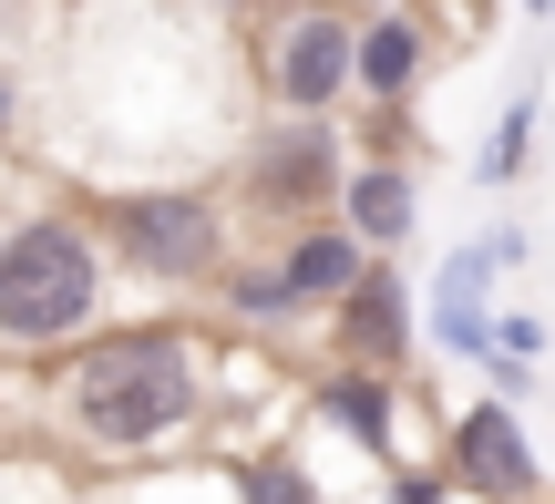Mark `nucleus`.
<instances>
[{
    "mask_svg": "<svg viewBox=\"0 0 555 504\" xmlns=\"http://www.w3.org/2000/svg\"><path fill=\"white\" fill-rule=\"evenodd\" d=\"M525 165H535V93H525V103H504V124H494V144H483V165H474V176H483V185H515Z\"/></svg>",
    "mask_w": 555,
    "mask_h": 504,
    "instance_id": "nucleus-14",
    "label": "nucleus"
},
{
    "mask_svg": "<svg viewBox=\"0 0 555 504\" xmlns=\"http://www.w3.org/2000/svg\"><path fill=\"white\" fill-rule=\"evenodd\" d=\"M237 11H247V0H237Z\"/></svg>",
    "mask_w": 555,
    "mask_h": 504,
    "instance_id": "nucleus-19",
    "label": "nucleus"
},
{
    "mask_svg": "<svg viewBox=\"0 0 555 504\" xmlns=\"http://www.w3.org/2000/svg\"><path fill=\"white\" fill-rule=\"evenodd\" d=\"M339 176H350V144L330 114H268L237 144V196L258 227H309L319 206H339Z\"/></svg>",
    "mask_w": 555,
    "mask_h": 504,
    "instance_id": "nucleus-5",
    "label": "nucleus"
},
{
    "mask_svg": "<svg viewBox=\"0 0 555 504\" xmlns=\"http://www.w3.org/2000/svg\"><path fill=\"white\" fill-rule=\"evenodd\" d=\"M545 11H555V0H525V21H545Z\"/></svg>",
    "mask_w": 555,
    "mask_h": 504,
    "instance_id": "nucleus-17",
    "label": "nucleus"
},
{
    "mask_svg": "<svg viewBox=\"0 0 555 504\" xmlns=\"http://www.w3.org/2000/svg\"><path fill=\"white\" fill-rule=\"evenodd\" d=\"M391 504H442V484L433 474H391Z\"/></svg>",
    "mask_w": 555,
    "mask_h": 504,
    "instance_id": "nucleus-16",
    "label": "nucleus"
},
{
    "mask_svg": "<svg viewBox=\"0 0 555 504\" xmlns=\"http://www.w3.org/2000/svg\"><path fill=\"white\" fill-rule=\"evenodd\" d=\"M93 227L114 247V268L144 288H217L227 268V206L206 185H124L93 206Z\"/></svg>",
    "mask_w": 555,
    "mask_h": 504,
    "instance_id": "nucleus-3",
    "label": "nucleus"
},
{
    "mask_svg": "<svg viewBox=\"0 0 555 504\" xmlns=\"http://www.w3.org/2000/svg\"><path fill=\"white\" fill-rule=\"evenodd\" d=\"M433 73V31L412 0H371L360 11V103H412Z\"/></svg>",
    "mask_w": 555,
    "mask_h": 504,
    "instance_id": "nucleus-9",
    "label": "nucleus"
},
{
    "mask_svg": "<svg viewBox=\"0 0 555 504\" xmlns=\"http://www.w3.org/2000/svg\"><path fill=\"white\" fill-rule=\"evenodd\" d=\"M258 93L268 114H339L360 93V21L339 0H278L258 21Z\"/></svg>",
    "mask_w": 555,
    "mask_h": 504,
    "instance_id": "nucleus-4",
    "label": "nucleus"
},
{
    "mask_svg": "<svg viewBox=\"0 0 555 504\" xmlns=\"http://www.w3.org/2000/svg\"><path fill=\"white\" fill-rule=\"evenodd\" d=\"M309 402H319V423H330V432H350L360 453H391V402H401V391H391V371H360V361H339L330 382L309 391Z\"/></svg>",
    "mask_w": 555,
    "mask_h": 504,
    "instance_id": "nucleus-12",
    "label": "nucleus"
},
{
    "mask_svg": "<svg viewBox=\"0 0 555 504\" xmlns=\"http://www.w3.org/2000/svg\"><path fill=\"white\" fill-rule=\"evenodd\" d=\"M504 268H525V237H504V227L442 258V288H433V329H442V350H463V361H483V350H494V309H483V288H494Z\"/></svg>",
    "mask_w": 555,
    "mask_h": 504,
    "instance_id": "nucleus-6",
    "label": "nucleus"
},
{
    "mask_svg": "<svg viewBox=\"0 0 555 504\" xmlns=\"http://www.w3.org/2000/svg\"><path fill=\"white\" fill-rule=\"evenodd\" d=\"M206 391H217L206 382V340L176 320H144V329L73 340V361L52 382V412L82 453H155V443L206 423Z\"/></svg>",
    "mask_w": 555,
    "mask_h": 504,
    "instance_id": "nucleus-1",
    "label": "nucleus"
},
{
    "mask_svg": "<svg viewBox=\"0 0 555 504\" xmlns=\"http://www.w3.org/2000/svg\"><path fill=\"white\" fill-rule=\"evenodd\" d=\"M217 299H227V320H237V329H298V320H309V299L288 288V268H278V258H227L217 268Z\"/></svg>",
    "mask_w": 555,
    "mask_h": 504,
    "instance_id": "nucleus-13",
    "label": "nucleus"
},
{
    "mask_svg": "<svg viewBox=\"0 0 555 504\" xmlns=\"http://www.w3.org/2000/svg\"><path fill=\"white\" fill-rule=\"evenodd\" d=\"M339 361H360V371H401L412 361V288H401L391 258H371L350 279V299H339Z\"/></svg>",
    "mask_w": 555,
    "mask_h": 504,
    "instance_id": "nucleus-8",
    "label": "nucleus"
},
{
    "mask_svg": "<svg viewBox=\"0 0 555 504\" xmlns=\"http://www.w3.org/2000/svg\"><path fill=\"white\" fill-rule=\"evenodd\" d=\"M247 504H319V484H309V464L298 453H247Z\"/></svg>",
    "mask_w": 555,
    "mask_h": 504,
    "instance_id": "nucleus-15",
    "label": "nucleus"
},
{
    "mask_svg": "<svg viewBox=\"0 0 555 504\" xmlns=\"http://www.w3.org/2000/svg\"><path fill=\"white\" fill-rule=\"evenodd\" d=\"M442 453H453V484H474V494H494V504H525V494H535V443H525V423L504 402H474Z\"/></svg>",
    "mask_w": 555,
    "mask_h": 504,
    "instance_id": "nucleus-7",
    "label": "nucleus"
},
{
    "mask_svg": "<svg viewBox=\"0 0 555 504\" xmlns=\"http://www.w3.org/2000/svg\"><path fill=\"white\" fill-rule=\"evenodd\" d=\"M278 268H288V288H298L309 309H339V299H350V279L371 268V247H360L350 227L309 217V227H288V237H278Z\"/></svg>",
    "mask_w": 555,
    "mask_h": 504,
    "instance_id": "nucleus-11",
    "label": "nucleus"
},
{
    "mask_svg": "<svg viewBox=\"0 0 555 504\" xmlns=\"http://www.w3.org/2000/svg\"><path fill=\"white\" fill-rule=\"evenodd\" d=\"M0 114H11V82H0Z\"/></svg>",
    "mask_w": 555,
    "mask_h": 504,
    "instance_id": "nucleus-18",
    "label": "nucleus"
},
{
    "mask_svg": "<svg viewBox=\"0 0 555 504\" xmlns=\"http://www.w3.org/2000/svg\"><path fill=\"white\" fill-rule=\"evenodd\" d=\"M103 288H114V247L73 206H21L0 227V350H73L93 340Z\"/></svg>",
    "mask_w": 555,
    "mask_h": 504,
    "instance_id": "nucleus-2",
    "label": "nucleus"
},
{
    "mask_svg": "<svg viewBox=\"0 0 555 504\" xmlns=\"http://www.w3.org/2000/svg\"><path fill=\"white\" fill-rule=\"evenodd\" d=\"M412 217H422V176L401 155H360L350 176H339V227H350L371 258H391V247L412 237Z\"/></svg>",
    "mask_w": 555,
    "mask_h": 504,
    "instance_id": "nucleus-10",
    "label": "nucleus"
}]
</instances>
